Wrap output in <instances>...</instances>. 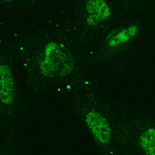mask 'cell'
<instances>
[{
	"label": "cell",
	"mask_w": 155,
	"mask_h": 155,
	"mask_svg": "<svg viewBox=\"0 0 155 155\" xmlns=\"http://www.w3.org/2000/svg\"><path fill=\"white\" fill-rule=\"evenodd\" d=\"M48 0H0V12L17 17H34L44 12Z\"/></svg>",
	"instance_id": "cell-5"
},
{
	"label": "cell",
	"mask_w": 155,
	"mask_h": 155,
	"mask_svg": "<svg viewBox=\"0 0 155 155\" xmlns=\"http://www.w3.org/2000/svg\"><path fill=\"white\" fill-rule=\"evenodd\" d=\"M116 14L115 0H61L54 22L87 48L116 23Z\"/></svg>",
	"instance_id": "cell-3"
},
{
	"label": "cell",
	"mask_w": 155,
	"mask_h": 155,
	"mask_svg": "<svg viewBox=\"0 0 155 155\" xmlns=\"http://www.w3.org/2000/svg\"><path fill=\"white\" fill-rule=\"evenodd\" d=\"M74 112L99 148L107 149L113 142V128L102 110L88 96H76L71 101Z\"/></svg>",
	"instance_id": "cell-4"
},
{
	"label": "cell",
	"mask_w": 155,
	"mask_h": 155,
	"mask_svg": "<svg viewBox=\"0 0 155 155\" xmlns=\"http://www.w3.org/2000/svg\"><path fill=\"white\" fill-rule=\"evenodd\" d=\"M29 101L19 66L4 33H0V153L21 152Z\"/></svg>",
	"instance_id": "cell-2"
},
{
	"label": "cell",
	"mask_w": 155,
	"mask_h": 155,
	"mask_svg": "<svg viewBox=\"0 0 155 155\" xmlns=\"http://www.w3.org/2000/svg\"><path fill=\"white\" fill-rule=\"evenodd\" d=\"M141 147L146 154L155 155V129L149 128L141 136Z\"/></svg>",
	"instance_id": "cell-6"
},
{
	"label": "cell",
	"mask_w": 155,
	"mask_h": 155,
	"mask_svg": "<svg viewBox=\"0 0 155 155\" xmlns=\"http://www.w3.org/2000/svg\"><path fill=\"white\" fill-rule=\"evenodd\" d=\"M3 33L19 66L30 104L71 82L88 63L84 53L86 47L56 22Z\"/></svg>",
	"instance_id": "cell-1"
}]
</instances>
